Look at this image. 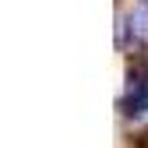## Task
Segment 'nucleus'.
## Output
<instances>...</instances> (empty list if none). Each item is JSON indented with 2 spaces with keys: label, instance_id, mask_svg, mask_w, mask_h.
Segmentation results:
<instances>
[{
  "label": "nucleus",
  "instance_id": "7ed1b4c3",
  "mask_svg": "<svg viewBox=\"0 0 148 148\" xmlns=\"http://www.w3.org/2000/svg\"><path fill=\"white\" fill-rule=\"evenodd\" d=\"M134 148H148V127H145V131L134 138Z\"/></svg>",
  "mask_w": 148,
  "mask_h": 148
},
{
  "label": "nucleus",
  "instance_id": "f257e3e1",
  "mask_svg": "<svg viewBox=\"0 0 148 148\" xmlns=\"http://www.w3.org/2000/svg\"><path fill=\"white\" fill-rule=\"evenodd\" d=\"M145 109H148V46L134 53L131 71H127V92L120 99L123 116H141Z\"/></svg>",
  "mask_w": 148,
  "mask_h": 148
},
{
  "label": "nucleus",
  "instance_id": "f03ea898",
  "mask_svg": "<svg viewBox=\"0 0 148 148\" xmlns=\"http://www.w3.org/2000/svg\"><path fill=\"white\" fill-rule=\"evenodd\" d=\"M145 32H148V4H141L131 18H127V25L120 28V46H127L131 39H141Z\"/></svg>",
  "mask_w": 148,
  "mask_h": 148
}]
</instances>
